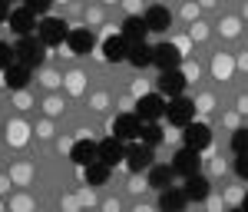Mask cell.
<instances>
[{
  "label": "cell",
  "instance_id": "obj_1",
  "mask_svg": "<svg viewBox=\"0 0 248 212\" xmlns=\"http://www.w3.org/2000/svg\"><path fill=\"white\" fill-rule=\"evenodd\" d=\"M166 116H169L172 126H189L192 116H195V103L186 99V97H175L169 106H166Z\"/></svg>",
  "mask_w": 248,
  "mask_h": 212
},
{
  "label": "cell",
  "instance_id": "obj_2",
  "mask_svg": "<svg viewBox=\"0 0 248 212\" xmlns=\"http://www.w3.org/2000/svg\"><path fill=\"white\" fill-rule=\"evenodd\" d=\"M113 136H116V139H139V136H142V119H139V116H133V113L116 116Z\"/></svg>",
  "mask_w": 248,
  "mask_h": 212
},
{
  "label": "cell",
  "instance_id": "obj_3",
  "mask_svg": "<svg viewBox=\"0 0 248 212\" xmlns=\"http://www.w3.org/2000/svg\"><path fill=\"white\" fill-rule=\"evenodd\" d=\"M123 163H126V169H129V173H142V169H153V146H129Z\"/></svg>",
  "mask_w": 248,
  "mask_h": 212
},
{
  "label": "cell",
  "instance_id": "obj_4",
  "mask_svg": "<svg viewBox=\"0 0 248 212\" xmlns=\"http://www.w3.org/2000/svg\"><path fill=\"white\" fill-rule=\"evenodd\" d=\"M153 63L166 73V70H175V66L182 63V53H179L175 43H159V47L153 50Z\"/></svg>",
  "mask_w": 248,
  "mask_h": 212
},
{
  "label": "cell",
  "instance_id": "obj_5",
  "mask_svg": "<svg viewBox=\"0 0 248 212\" xmlns=\"http://www.w3.org/2000/svg\"><path fill=\"white\" fill-rule=\"evenodd\" d=\"M182 136H186V146H189V149H195V153H202V149L212 143V130L205 126V123H189Z\"/></svg>",
  "mask_w": 248,
  "mask_h": 212
},
{
  "label": "cell",
  "instance_id": "obj_6",
  "mask_svg": "<svg viewBox=\"0 0 248 212\" xmlns=\"http://www.w3.org/2000/svg\"><path fill=\"white\" fill-rule=\"evenodd\" d=\"M126 159V149H123V139H116V136H109V139H103L99 143V163H106L109 169L113 166H119Z\"/></svg>",
  "mask_w": 248,
  "mask_h": 212
},
{
  "label": "cell",
  "instance_id": "obj_7",
  "mask_svg": "<svg viewBox=\"0 0 248 212\" xmlns=\"http://www.w3.org/2000/svg\"><path fill=\"white\" fill-rule=\"evenodd\" d=\"M17 57L23 66H40L43 63V40H30V37H23L20 40V47H17Z\"/></svg>",
  "mask_w": 248,
  "mask_h": 212
},
{
  "label": "cell",
  "instance_id": "obj_8",
  "mask_svg": "<svg viewBox=\"0 0 248 212\" xmlns=\"http://www.w3.org/2000/svg\"><path fill=\"white\" fill-rule=\"evenodd\" d=\"M182 193H186V199H189V202H205V199H209V193H212V182L209 179H205V176H186V189H182Z\"/></svg>",
  "mask_w": 248,
  "mask_h": 212
},
{
  "label": "cell",
  "instance_id": "obj_9",
  "mask_svg": "<svg viewBox=\"0 0 248 212\" xmlns=\"http://www.w3.org/2000/svg\"><path fill=\"white\" fill-rule=\"evenodd\" d=\"M70 159H73L77 166H83V169H86L90 163H96V159H99V146H96V143H90V139H77V143H73V149H70Z\"/></svg>",
  "mask_w": 248,
  "mask_h": 212
},
{
  "label": "cell",
  "instance_id": "obj_10",
  "mask_svg": "<svg viewBox=\"0 0 248 212\" xmlns=\"http://www.w3.org/2000/svg\"><path fill=\"white\" fill-rule=\"evenodd\" d=\"M27 83H30V66H23V63H10V66L3 70V86H7V90L20 93Z\"/></svg>",
  "mask_w": 248,
  "mask_h": 212
},
{
  "label": "cell",
  "instance_id": "obj_11",
  "mask_svg": "<svg viewBox=\"0 0 248 212\" xmlns=\"http://www.w3.org/2000/svg\"><path fill=\"white\" fill-rule=\"evenodd\" d=\"M70 37V30H66V23L57 17H46L40 23V40L43 43H63V40Z\"/></svg>",
  "mask_w": 248,
  "mask_h": 212
},
{
  "label": "cell",
  "instance_id": "obj_12",
  "mask_svg": "<svg viewBox=\"0 0 248 212\" xmlns=\"http://www.w3.org/2000/svg\"><path fill=\"white\" fill-rule=\"evenodd\" d=\"M159 90H162V97H182V90H186V73H179V70H166L162 77H159Z\"/></svg>",
  "mask_w": 248,
  "mask_h": 212
},
{
  "label": "cell",
  "instance_id": "obj_13",
  "mask_svg": "<svg viewBox=\"0 0 248 212\" xmlns=\"http://www.w3.org/2000/svg\"><path fill=\"white\" fill-rule=\"evenodd\" d=\"M199 166H202V159H199V153L189 149V146L179 149V153H175V163H172V169L182 173V176H195V173H199Z\"/></svg>",
  "mask_w": 248,
  "mask_h": 212
},
{
  "label": "cell",
  "instance_id": "obj_14",
  "mask_svg": "<svg viewBox=\"0 0 248 212\" xmlns=\"http://www.w3.org/2000/svg\"><path fill=\"white\" fill-rule=\"evenodd\" d=\"M166 113V103H162V97H155V93H146V97L139 99V119H149V123H153V119H159V116Z\"/></svg>",
  "mask_w": 248,
  "mask_h": 212
},
{
  "label": "cell",
  "instance_id": "obj_15",
  "mask_svg": "<svg viewBox=\"0 0 248 212\" xmlns=\"http://www.w3.org/2000/svg\"><path fill=\"white\" fill-rule=\"evenodd\" d=\"M66 43H70V50H73L77 57H86L96 47V37H93V30H73V33L66 37Z\"/></svg>",
  "mask_w": 248,
  "mask_h": 212
},
{
  "label": "cell",
  "instance_id": "obj_16",
  "mask_svg": "<svg viewBox=\"0 0 248 212\" xmlns=\"http://www.w3.org/2000/svg\"><path fill=\"white\" fill-rule=\"evenodd\" d=\"M103 57L109 60V63H119V60L129 57V47H126V37L119 33V37H106L103 40Z\"/></svg>",
  "mask_w": 248,
  "mask_h": 212
},
{
  "label": "cell",
  "instance_id": "obj_17",
  "mask_svg": "<svg viewBox=\"0 0 248 212\" xmlns=\"http://www.w3.org/2000/svg\"><path fill=\"white\" fill-rule=\"evenodd\" d=\"M7 20H10V27L17 30L20 37H30V30L37 27V20H33V10H27V7H20V10H14V14H10Z\"/></svg>",
  "mask_w": 248,
  "mask_h": 212
},
{
  "label": "cell",
  "instance_id": "obj_18",
  "mask_svg": "<svg viewBox=\"0 0 248 212\" xmlns=\"http://www.w3.org/2000/svg\"><path fill=\"white\" fill-rule=\"evenodd\" d=\"M186 193L182 189H162V196H159V209L162 212H182L186 209Z\"/></svg>",
  "mask_w": 248,
  "mask_h": 212
},
{
  "label": "cell",
  "instance_id": "obj_19",
  "mask_svg": "<svg viewBox=\"0 0 248 212\" xmlns=\"http://www.w3.org/2000/svg\"><path fill=\"white\" fill-rule=\"evenodd\" d=\"M169 23H172V14L166 7H149V10H146V27H149V30H155V33H159V30H169Z\"/></svg>",
  "mask_w": 248,
  "mask_h": 212
},
{
  "label": "cell",
  "instance_id": "obj_20",
  "mask_svg": "<svg viewBox=\"0 0 248 212\" xmlns=\"http://www.w3.org/2000/svg\"><path fill=\"white\" fill-rule=\"evenodd\" d=\"M146 20H139V17H126V23H123V37L126 40H133V43H142V37H146Z\"/></svg>",
  "mask_w": 248,
  "mask_h": 212
},
{
  "label": "cell",
  "instance_id": "obj_21",
  "mask_svg": "<svg viewBox=\"0 0 248 212\" xmlns=\"http://www.w3.org/2000/svg\"><path fill=\"white\" fill-rule=\"evenodd\" d=\"M106 179H109V166H106V163L96 159V163L86 166V182H90V186H103Z\"/></svg>",
  "mask_w": 248,
  "mask_h": 212
},
{
  "label": "cell",
  "instance_id": "obj_22",
  "mask_svg": "<svg viewBox=\"0 0 248 212\" xmlns=\"http://www.w3.org/2000/svg\"><path fill=\"white\" fill-rule=\"evenodd\" d=\"M129 63H133V66H146V63H153V50H149V47H146V43H133V47H129Z\"/></svg>",
  "mask_w": 248,
  "mask_h": 212
},
{
  "label": "cell",
  "instance_id": "obj_23",
  "mask_svg": "<svg viewBox=\"0 0 248 212\" xmlns=\"http://www.w3.org/2000/svg\"><path fill=\"white\" fill-rule=\"evenodd\" d=\"M232 70H235V63H232L229 53H218V57L212 60V73H215L218 80H229V77H232Z\"/></svg>",
  "mask_w": 248,
  "mask_h": 212
},
{
  "label": "cell",
  "instance_id": "obj_24",
  "mask_svg": "<svg viewBox=\"0 0 248 212\" xmlns=\"http://www.w3.org/2000/svg\"><path fill=\"white\" fill-rule=\"evenodd\" d=\"M169 179H172L169 166H153V169H149V186H153V189H166Z\"/></svg>",
  "mask_w": 248,
  "mask_h": 212
},
{
  "label": "cell",
  "instance_id": "obj_25",
  "mask_svg": "<svg viewBox=\"0 0 248 212\" xmlns=\"http://www.w3.org/2000/svg\"><path fill=\"white\" fill-rule=\"evenodd\" d=\"M7 143L23 146V143H27V126H23V123H10V126H7Z\"/></svg>",
  "mask_w": 248,
  "mask_h": 212
},
{
  "label": "cell",
  "instance_id": "obj_26",
  "mask_svg": "<svg viewBox=\"0 0 248 212\" xmlns=\"http://www.w3.org/2000/svg\"><path fill=\"white\" fill-rule=\"evenodd\" d=\"M232 149L242 156L248 153V130H235V136H232Z\"/></svg>",
  "mask_w": 248,
  "mask_h": 212
},
{
  "label": "cell",
  "instance_id": "obj_27",
  "mask_svg": "<svg viewBox=\"0 0 248 212\" xmlns=\"http://www.w3.org/2000/svg\"><path fill=\"white\" fill-rule=\"evenodd\" d=\"M142 139H146V146H155V143H162V130L159 126H146L142 130Z\"/></svg>",
  "mask_w": 248,
  "mask_h": 212
},
{
  "label": "cell",
  "instance_id": "obj_28",
  "mask_svg": "<svg viewBox=\"0 0 248 212\" xmlns=\"http://www.w3.org/2000/svg\"><path fill=\"white\" fill-rule=\"evenodd\" d=\"M50 3H53V0H27L23 7H27V10H33V14H46V10H50Z\"/></svg>",
  "mask_w": 248,
  "mask_h": 212
},
{
  "label": "cell",
  "instance_id": "obj_29",
  "mask_svg": "<svg viewBox=\"0 0 248 212\" xmlns=\"http://www.w3.org/2000/svg\"><path fill=\"white\" fill-rule=\"evenodd\" d=\"M10 60H14L10 47H7V43H0V70H7V66H10Z\"/></svg>",
  "mask_w": 248,
  "mask_h": 212
},
{
  "label": "cell",
  "instance_id": "obj_30",
  "mask_svg": "<svg viewBox=\"0 0 248 212\" xmlns=\"http://www.w3.org/2000/svg\"><path fill=\"white\" fill-rule=\"evenodd\" d=\"M235 169H238V176H242V179H248V153H242V156H238Z\"/></svg>",
  "mask_w": 248,
  "mask_h": 212
},
{
  "label": "cell",
  "instance_id": "obj_31",
  "mask_svg": "<svg viewBox=\"0 0 248 212\" xmlns=\"http://www.w3.org/2000/svg\"><path fill=\"white\" fill-rule=\"evenodd\" d=\"M66 86H70V90H73V93H79V90H83V77H79V73H73V77H70V83H66Z\"/></svg>",
  "mask_w": 248,
  "mask_h": 212
},
{
  "label": "cell",
  "instance_id": "obj_32",
  "mask_svg": "<svg viewBox=\"0 0 248 212\" xmlns=\"http://www.w3.org/2000/svg\"><path fill=\"white\" fill-rule=\"evenodd\" d=\"M222 30H225L229 37H235V33H238V23H235V20H225V23H222Z\"/></svg>",
  "mask_w": 248,
  "mask_h": 212
},
{
  "label": "cell",
  "instance_id": "obj_33",
  "mask_svg": "<svg viewBox=\"0 0 248 212\" xmlns=\"http://www.w3.org/2000/svg\"><path fill=\"white\" fill-rule=\"evenodd\" d=\"M60 110H63L60 99H50V103H46V113H60Z\"/></svg>",
  "mask_w": 248,
  "mask_h": 212
},
{
  "label": "cell",
  "instance_id": "obj_34",
  "mask_svg": "<svg viewBox=\"0 0 248 212\" xmlns=\"http://www.w3.org/2000/svg\"><path fill=\"white\" fill-rule=\"evenodd\" d=\"M7 17H10V14H7V3L0 0V20H7Z\"/></svg>",
  "mask_w": 248,
  "mask_h": 212
},
{
  "label": "cell",
  "instance_id": "obj_35",
  "mask_svg": "<svg viewBox=\"0 0 248 212\" xmlns=\"http://www.w3.org/2000/svg\"><path fill=\"white\" fill-rule=\"evenodd\" d=\"M242 212H248V196H245V202H242Z\"/></svg>",
  "mask_w": 248,
  "mask_h": 212
}]
</instances>
